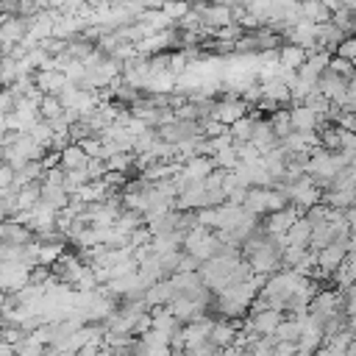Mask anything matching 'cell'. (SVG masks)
Here are the masks:
<instances>
[{
    "instance_id": "1",
    "label": "cell",
    "mask_w": 356,
    "mask_h": 356,
    "mask_svg": "<svg viewBox=\"0 0 356 356\" xmlns=\"http://www.w3.org/2000/svg\"><path fill=\"white\" fill-rule=\"evenodd\" d=\"M281 323H284V317H281L278 309H270V306H250V317H248L245 328L253 331V334H259V337H273Z\"/></svg>"
},
{
    "instance_id": "22",
    "label": "cell",
    "mask_w": 356,
    "mask_h": 356,
    "mask_svg": "<svg viewBox=\"0 0 356 356\" xmlns=\"http://www.w3.org/2000/svg\"><path fill=\"white\" fill-rule=\"evenodd\" d=\"M186 3H189V6H197V3H203V0H186Z\"/></svg>"
},
{
    "instance_id": "15",
    "label": "cell",
    "mask_w": 356,
    "mask_h": 356,
    "mask_svg": "<svg viewBox=\"0 0 356 356\" xmlns=\"http://www.w3.org/2000/svg\"><path fill=\"white\" fill-rule=\"evenodd\" d=\"M164 14H167V19L175 25V22H181L189 11H192V6L186 3V0H164V8H161Z\"/></svg>"
},
{
    "instance_id": "20",
    "label": "cell",
    "mask_w": 356,
    "mask_h": 356,
    "mask_svg": "<svg viewBox=\"0 0 356 356\" xmlns=\"http://www.w3.org/2000/svg\"><path fill=\"white\" fill-rule=\"evenodd\" d=\"M14 167L11 164H6V161H0V189H8L11 184H14Z\"/></svg>"
},
{
    "instance_id": "3",
    "label": "cell",
    "mask_w": 356,
    "mask_h": 356,
    "mask_svg": "<svg viewBox=\"0 0 356 356\" xmlns=\"http://www.w3.org/2000/svg\"><path fill=\"white\" fill-rule=\"evenodd\" d=\"M298 217H303V211H300V209H295L292 203H286L284 209H278V211L267 214V217H264V222H261V228H264L270 236H284V234L298 222Z\"/></svg>"
},
{
    "instance_id": "13",
    "label": "cell",
    "mask_w": 356,
    "mask_h": 356,
    "mask_svg": "<svg viewBox=\"0 0 356 356\" xmlns=\"http://www.w3.org/2000/svg\"><path fill=\"white\" fill-rule=\"evenodd\" d=\"M61 114H64V106H61L58 95H44V100L39 103V117H42L44 122H53V120H58Z\"/></svg>"
},
{
    "instance_id": "5",
    "label": "cell",
    "mask_w": 356,
    "mask_h": 356,
    "mask_svg": "<svg viewBox=\"0 0 356 356\" xmlns=\"http://www.w3.org/2000/svg\"><path fill=\"white\" fill-rule=\"evenodd\" d=\"M214 170H217V167H214V159H211V156H189V159L181 164L178 175H181L186 184H192V181H206Z\"/></svg>"
},
{
    "instance_id": "2",
    "label": "cell",
    "mask_w": 356,
    "mask_h": 356,
    "mask_svg": "<svg viewBox=\"0 0 356 356\" xmlns=\"http://www.w3.org/2000/svg\"><path fill=\"white\" fill-rule=\"evenodd\" d=\"M209 117H211V120H217V122H222L225 128H231L236 120L248 117V103H245L242 97L228 95V97H222L220 103H214V108H211V114H209Z\"/></svg>"
},
{
    "instance_id": "17",
    "label": "cell",
    "mask_w": 356,
    "mask_h": 356,
    "mask_svg": "<svg viewBox=\"0 0 356 356\" xmlns=\"http://www.w3.org/2000/svg\"><path fill=\"white\" fill-rule=\"evenodd\" d=\"M42 11L39 0H17V8H14V17H22V19H31Z\"/></svg>"
},
{
    "instance_id": "23",
    "label": "cell",
    "mask_w": 356,
    "mask_h": 356,
    "mask_svg": "<svg viewBox=\"0 0 356 356\" xmlns=\"http://www.w3.org/2000/svg\"><path fill=\"white\" fill-rule=\"evenodd\" d=\"M3 58H6V56H3V53H0V67H3Z\"/></svg>"
},
{
    "instance_id": "12",
    "label": "cell",
    "mask_w": 356,
    "mask_h": 356,
    "mask_svg": "<svg viewBox=\"0 0 356 356\" xmlns=\"http://www.w3.org/2000/svg\"><path fill=\"white\" fill-rule=\"evenodd\" d=\"M89 164V156H86V150L78 145V142H72V145H67L64 150H61V167L70 172V170H83Z\"/></svg>"
},
{
    "instance_id": "10",
    "label": "cell",
    "mask_w": 356,
    "mask_h": 356,
    "mask_svg": "<svg viewBox=\"0 0 356 356\" xmlns=\"http://www.w3.org/2000/svg\"><path fill=\"white\" fill-rule=\"evenodd\" d=\"M284 242L292 248H309L312 245V222L306 217H298V222L284 234Z\"/></svg>"
},
{
    "instance_id": "21",
    "label": "cell",
    "mask_w": 356,
    "mask_h": 356,
    "mask_svg": "<svg viewBox=\"0 0 356 356\" xmlns=\"http://www.w3.org/2000/svg\"><path fill=\"white\" fill-rule=\"evenodd\" d=\"M3 228H6V220H0V242H3Z\"/></svg>"
},
{
    "instance_id": "11",
    "label": "cell",
    "mask_w": 356,
    "mask_h": 356,
    "mask_svg": "<svg viewBox=\"0 0 356 356\" xmlns=\"http://www.w3.org/2000/svg\"><path fill=\"white\" fill-rule=\"evenodd\" d=\"M33 239H36V234L28 225L14 222V220H6V228H3V242L6 245H28Z\"/></svg>"
},
{
    "instance_id": "16",
    "label": "cell",
    "mask_w": 356,
    "mask_h": 356,
    "mask_svg": "<svg viewBox=\"0 0 356 356\" xmlns=\"http://www.w3.org/2000/svg\"><path fill=\"white\" fill-rule=\"evenodd\" d=\"M328 70H331L334 75L345 78V81H350V78H353V72H356L353 61H348V58H342V56H334V58H331V64H328Z\"/></svg>"
},
{
    "instance_id": "6",
    "label": "cell",
    "mask_w": 356,
    "mask_h": 356,
    "mask_svg": "<svg viewBox=\"0 0 356 356\" xmlns=\"http://www.w3.org/2000/svg\"><path fill=\"white\" fill-rule=\"evenodd\" d=\"M67 75L61 70H36L33 72V86L44 95H61L67 89Z\"/></svg>"
},
{
    "instance_id": "18",
    "label": "cell",
    "mask_w": 356,
    "mask_h": 356,
    "mask_svg": "<svg viewBox=\"0 0 356 356\" xmlns=\"http://www.w3.org/2000/svg\"><path fill=\"white\" fill-rule=\"evenodd\" d=\"M337 56H342V58H348V61H356V33L348 36V39L337 47Z\"/></svg>"
},
{
    "instance_id": "9",
    "label": "cell",
    "mask_w": 356,
    "mask_h": 356,
    "mask_svg": "<svg viewBox=\"0 0 356 356\" xmlns=\"http://www.w3.org/2000/svg\"><path fill=\"white\" fill-rule=\"evenodd\" d=\"M306 58H309V50H303V47H298V44H278V67H286V70H300L303 64H306Z\"/></svg>"
},
{
    "instance_id": "19",
    "label": "cell",
    "mask_w": 356,
    "mask_h": 356,
    "mask_svg": "<svg viewBox=\"0 0 356 356\" xmlns=\"http://www.w3.org/2000/svg\"><path fill=\"white\" fill-rule=\"evenodd\" d=\"M39 161H42L44 172H47V170H56V167H61V150H44V156H42Z\"/></svg>"
},
{
    "instance_id": "4",
    "label": "cell",
    "mask_w": 356,
    "mask_h": 356,
    "mask_svg": "<svg viewBox=\"0 0 356 356\" xmlns=\"http://www.w3.org/2000/svg\"><path fill=\"white\" fill-rule=\"evenodd\" d=\"M348 253H350V239H337V242L325 245L323 250H317V267L323 273L334 275V270L348 259Z\"/></svg>"
},
{
    "instance_id": "14",
    "label": "cell",
    "mask_w": 356,
    "mask_h": 356,
    "mask_svg": "<svg viewBox=\"0 0 356 356\" xmlns=\"http://www.w3.org/2000/svg\"><path fill=\"white\" fill-rule=\"evenodd\" d=\"M228 134H231L234 145H248V142H250V134H253V117L236 120V122L228 128Z\"/></svg>"
},
{
    "instance_id": "8",
    "label": "cell",
    "mask_w": 356,
    "mask_h": 356,
    "mask_svg": "<svg viewBox=\"0 0 356 356\" xmlns=\"http://www.w3.org/2000/svg\"><path fill=\"white\" fill-rule=\"evenodd\" d=\"M28 36V19L8 14L6 22L0 25V44H19Z\"/></svg>"
},
{
    "instance_id": "7",
    "label": "cell",
    "mask_w": 356,
    "mask_h": 356,
    "mask_svg": "<svg viewBox=\"0 0 356 356\" xmlns=\"http://www.w3.org/2000/svg\"><path fill=\"white\" fill-rule=\"evenodd\" d=\"M289 122H292V131H317L325 120L317 114V111H312L309 106H292L289 108Z\"/></svg>"
}]
</instances>
